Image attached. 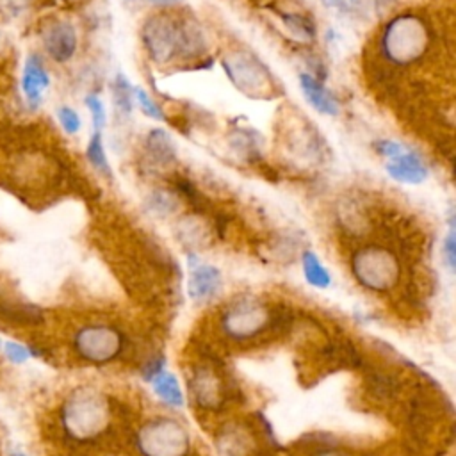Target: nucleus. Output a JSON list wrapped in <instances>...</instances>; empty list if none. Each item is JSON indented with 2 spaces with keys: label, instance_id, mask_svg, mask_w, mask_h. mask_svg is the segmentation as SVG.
Returning a JSON list of instances; mask_svg holds the SVG:
<instances>
[{
  "label": "nucleus",
  "instance_id": "obj_1",
  "mask_svg": "<svg viewBox=\"0 0 456 456\" xmlns=\"http://www.w3.org/2000/svg\"><path fill=\"white\" fill-rule=\"evenodd\" d=\"M141 41L148 57L157 64L173 59H194L205 52V36L192 18L153 14L141 25Z\"/></svg>",
  "mask_w": 456,
  "mask_h": 456
},
{
  "label": "nucleus",
  "instance_id": "obj_2",
  "mask_svg": "<svg viewBox=\"0 0 456 456\" xmlns=\"http://www.w3.org/2000/svg\"><path fill=\"white\" fill-rule=\"evenodd\" d=\"M431 45V28L424 16L415 12H403L394 16L381 32V55L397 64L408 66L420 61Z\"/></svg>",
  "mask_w": 456,
  "mask_h": 456
},
{
  "label": "nucleus",
  "instance_id": "obj_3",
  "mask_svg": "<svg viewBox=\"0 0 456 456\" xmlns=\"http://www.w3.org/2000/svg\"><path fill=\"white\" fill-rule=\"evenodd\" d=\"M64 433L77 442H91L105 433L110 424L107 397L94 388L73 390L61 410Z\"/></svg>",
  "mask_w": 456,
  "mask_h": 456
},
{
  "label": "nucleus",
  "instance_id": "obj_4",
  "mask_svg": "<svg viewBox=\"0 0 456 456\" xmlns=\"http://www.w3.org/2000/svg\"><path fill=\"white\" fill-rule=\"evenodd\" d=\"M351 273L363 289L372 292H387L397 283L401 265L392 249L372 244L353 253Z\"/></svg>",
  "mask_w": 456,
  "mask_h": 456
},
{
  "label": "nucleus",
  "instance_id": "obj_5",
  "mask_svg": "<svg viewBox=\"0 0 456 456\" xmlns=\"http://www.w3.org/2000/svg\"><path fill=\"white\" fill-rule=\"evenodd\" d=\"M135 449L141 456H187L191 451V435L180 420L155 417L139 428Z\"/></svg>",
  "mask_w": 456,
  "mask_h": 456
},
{
  "label": "nucleus",
  "instance_id": "obj_6",
  "mask_svg": "<svg viewBox=\"0 0 456 456\" xmlns=\"http://www.w3.org/2000/svg\"><path fill=\"white\" fill-rule=\"evenodd\" d=\"M274 322L273 310L253 297H242L233 301L221 314V331L233 340H251L264 333Z\"/></svg>",
  "mask_w": 456,
  "mask_h": 456
},
{
  "label": "nucleus",
  "instance_id": "obj_7",
  "mask_svg": "<svg viewBox=\"0 0 456 456\" xmlns=\"http://www.w3.org/2000/svg\"><path fill=\"white\" fill-rule=\"evenodd\" d=\"M123 333L105 322H91L78 328L73 335L77 356L93 365H107L123 353Z\"/></svg>",
  "mask_w": 456,
  "mask_h": 456
},
{
  "label": "nucleus",
  "instance_id": "obj_8",
  "mask_svg": "<svg viewBox=\"0 0 456 456\" xmlns=\"http://www.w3.org/2000/svg\"><path fill=\"white\" fill-rule=\"evenodd\" d=\"M223 68L232 84L251 98L264 96L273 89V77L267 66L249 52H232L224 57Z\"/></svg>",
  "mask_w": 456,
  "mask_h": 456
},
{
  "label": "nucleus",
  "instance_id": "obj_9",
  "mask_svg": "<svg viewBox=\"0 0 456 456\" xmlns=\"http://www.w3.org/2000/svg\"><path fill=\"white\" fill-rule=\"evenodd\" d=\"M43 48L55 62H68L77 53L78 37L75 27L66 20L50 21L41 32Z\"/></svg>",
  "mask_w": 456,
  "mask_h": 456
},
{
  "label": "nucleus",
  "instance_id": "obj_10",
  "mask_svg": "<svg viewBox=\"0 0 456 456\" xmlns=\"http://www.w3.org/2000/svg\"><path fill=\"white\" fill-rule=\"evenodd\" d=\"M385 169L388 173V176L395 182L401 183H410V185H417L422 183L429 171L428 166L424 164L422 157L419 153H415L413 150H410L408 146H404L399 153H395L390 159H385Z\"/></svg>",
  "mask_w": 456,
  "mask_h": 456
},
{
  "label": "nucleus",
  "instance_id": "obj_11",
  "mask_svg": "<svg viewBox=\"0 0 456 456\" xmlns=\"http://www.w3.org/2000/svg\"><path fill=\"white\" fill-rule=\"evenodd\" d=\"M21 91L27 103L37 109L43 103L45 93L50 87V75L37 55H28L21 68Z\"/></svg>",
  "mask_w": 456,
  "mask_h": 456
},
{
  "label": "nucleus",
  "instance_id": "obj_12",
  "mask_svg": "<svg viewBox=\"0 0 456 456\" xmlns=\"http://www.w3.org/2000/svg\"><path fill=\"white\" fill-rule=\"evenodd\" d=\"M223 287V276L217 267L210 264H191L187 280L189 297L194 301H208L219 294Z\"/></svg>",
  "mask_w": 456,
  "mask_h": 456
},
{
  "label": "nucleus",
  "instance_id": "obj_13",
  "mask_svg": "<svg viewBox=\"0 0 456 456\" xmlns=\"http://www.w3.org/2000/svg\"><path fill=\"white\" fill-rule=\"evenodd\" d=\"M191 388H192V395L196 399V403L201 408H219L224 403V385L221 381V378L212 372L207 367H201L194 372L192 379H191Z\"/></svg>",
  "mask_w": 456,
  "mask_h": 456
},
{
  "label": "nucleus",
  "instance_id": "obj_14",
  "mask_svg": "<svg viewBox=\"0 0 456 456\" xmlns=\"http://www.w3.org/2000/svg\"><path fill=\"white\" fill-rule=\"evenodd\" d=\"M297 80H299V89H301L305 100L319 114H324V116H337L338 114L340 105H338L337 96L330 89H326V86L315 75L301 73L297 77Z\"/></svg>",
  "mask_w": 456,
  "mask_h": 456
},
{
  "label": "nucleus",
  "instance_id": "obj_15",
  "mask_svg": "<svg viewBox=\"0 0 456 456\" xmlns=\"http://www.w3.org/2000/svg\"><path fill=\"white\" fill-rule=\"evenodd\" d=\"M153 387V392L169 406L173 408H180L183 404V392H182V387H180V381L178 378L162 369L159 370L157 374H153L150 379H148Z\"/></svg>",
  "mask_w": 456,
  "mask_h": 456
},
{
  "label": "nucleus",
  "instance_id": "obj_16",
  "mask_svg": "<svg viewBox=\"0 0 456 456\" xmlns=\"http://www.w3.org/2000/svg\"><path fill=\"white\" fill-rule=\"evenodd\" d=\"M148 155L157 162V164H169L176 157V150L173 144V139L169 134L162 128H153L144 141Z\"/></svg>",
  "mask_w": 456,
  "mask_h": 456
},
{
  "label": "nucleus",
  "instance_id": "obj_17",
  "mask_svg": "<svg viewBox=\"0 0 456 456\" xmlns=\"http://www.w3.org/2000/svg\"><path fill=\"white\" fill-rule=\"evenodd\" d=\"M301 267L305 280L315 289H328L331 285V274L314 251H305L301 256Z\"/></svg>",
  "mask_w": 456,
  "mask_h": 456
},
{
  "label": "nucleus",
  "instance_id": "obj_18",
  "mask_svg": "<svg viewBox=\"0 0 456 456\" xmlns=\"http://www.w3.org/2000/svg\"><path fill=\"white\" fill-rule=\"evenodd\" d=\"M86 157L89 160V164L102 175H105L107 178L112 176V169H110V164H109V159H107V153H105V146H103V137H102V132H93L91 137H89V142H87V148H86Z\"/></svg>",
  "mask_w": 456,
  "mask_h": 456
},
{
  "label": "nucleus",
  "instance_id": "obj_19",
  "mask_svg": "<svg viewBox=\"0 0 456 456\" xmlns=\"http://www.w3.org/2000/svg\"><path fill=\"white\" fill-rule=\"evenodd\" d=\"M285 27L297 37V39H303V41H312L315 39V23L301 14V12H283L280 14Z\"/></svg>",
  "mask_w": 456,
  "mask_h": 456
},
{
  "label": "nucleus",
  "instance_id": "obj_20",
  "mask_svg": "<svg viewBox=\"0 0 456 456\" xmlns=\"http://www.w3.org/2000/svg\"><path fill=\"white\" fill-rule=\"evenodd\" d=\"M112 98H114V103H116L119 112H123L126 116L132 112L134 86L130 84V80L123 73H118L114 82H112Z\"/></svg>",
  "mask_w": 456,
  "mask_h": 456
},
{
  "label": "nucleus",
  "instance_id": "obj_21",
  "mask_svg": "<svg viewBox=\"0 0 456 456\" xmlns=\"http://www.w3.org/2000/svg\"><path fill=\"white\" fill-rule=\"evenodd\" d=\"M134 102H137L139 109L142 110V114H146L151 119H164V112L160 109V105L150 96V93L146 89H142L141 86H134Z\"/></svg>",
  "mask_w": 456,
  "mask_h": 456
},
{
  "label": "nucleus",
  "instance_id": "obj_22",
  "mask_svg": "<svg viewBox=\"0 0 456 456\" xmlns=\"http://www.w3.org/2000/svg\"><path fill=\"white\" fill-rule=\"evenodd\" d=\"M84 103H86V107L91 114L93 128L96 132H102L105 128V123H107V110H105V105H103L102 98L98 94H87Z\"/></svg>",
  "mask_w": 456,
  "mask_h": 456
},
{
  "label": "nucleus",
  "instance_id": "obj_23",
  "mask_svg": "<svg viewBox=\"0 0 456 456\" xmlns=\"http://www.w3.org/2000/svg\"><path fill=\"white\" fill-rule=\"evenodd\" d=\"M55 114H57V119H59V123H61V126H62V130H64L66 134L75 135V134L80 132V128H82V119H80V114H78L73 107H69V105H61Z\"/></svg>",
  "mask_w": 456,
  "mask_h": 456
},
{
  "label": "nucleus",
  "instance_id": "obj_24",
  "mask_svg": "<svg viewBox=\"0 0 456 456\" xmlns=\"http://www.w3.org/2000/svg\"><path fill=\"white\" fill-rule=\"evenodd\" d=\"M2 347H4V353H5L7 360L16 363V365L18 363H25L27 360H30L36 354L34 351H30V347H27V346H23L20 342H12V340L4 342Z\"/></svg>",
  "mask_w": 456,
  "mask_h": 456
},
{
  "label": "nucleus",
  "instance_id": "obj_25",
  "mask_svg": "<svg viewBox=\"0 0 456 456\" xmlns=\"http://www.w3.org/2000/svg\"><path fill=\"white\" fill-rule=\"evenodd\" d=\"M326 7L335 9L342 14H353L360 7V0H321Z\"/></svg>",
  "mask_w": 456,
  "mask_h": 456
},
{
  "label": "nucleus",
  "instance_id": "obj_26",
  "mask_svg": "<svg viewBox=\"0 0 456 456\" xmlns=\"http://www.w3.org/2000/svg\"><path fill=\"white\" fill-rule=\"evenodd\" d=\"M444 255L447 260V265L451 269H454V262H456V240H454V228L449 230L445 242H444Z\"/></svg>",
  "mask_w": 456,
  "mask_h": 456
},
{
  "label": "nucleus",
  "instance_id": "obj_27",
  "mask_svg": "<svg viewBox=\"0 0 456 456\" xmlns=\"http://www.w3.org/2000/svg\"><path fill=\"white\" fill-rule=\"evenodd\" d=\"M150 4H153V5H159V7H167V5H175V4H178L180 0H148Z\"/></svg>",
  "mask_w": 456,
  "mask_h": 456
},
{
  "label": "nucleus",
  "instance_id": "obj_28",
  "mask_svg": "<svg viewBox=\"0 0 456 456\" xmlns=\"http://www.w3.org/2000/svg\"><path fill=\"white\" fill-rule=\"evenodd\" d=\"M315 456H342V454H338V452H335V451H324V452H319V454H315Z\"/></svg>",
  "mask_w": 456,
  "mask_h": 456
},
{
  "label": "nucleus",
  "instance_id": "obj_29",
  "mask_svg": "<svg viewBox=\"0 0 456 456\" xmlns=\"http://www.w3.org/2000/svg\"><path fill=\"white\" fill-rule=\"evenodd\" d=\"M11 456H27L25 452H21V451H14Z\"/></svg>",
  "mask_w": 456,
  "mask_h": 456
},
{
  "label": "nucleus",
  "instance_id": "obj_30",
  "mask_svg": "<svg viewBox=\"0 0 456 456\" xmlns=\"http://www.w3.org/2000/svg\"><path fill=\"white\" fill-rule=\"evenodd\" d=\"M0 347H2V340H0Z\"/></svg>",
  "mask_w": 456,
  "mask_h": 456
},
{
  "label": "nucleus",
  "instance_id": "obj_31",
  "mask_svg": "<svg viewBox=\"0 0 456 456\" xmlns=\"http://www.w3.org/2000/svg\"><path fill=\"white\" fill-rule=\"evenodd\" d=\"M128 2H135V0H128Z\"/></svg>",
  "mask_w": 456,
  "mask_h": 456
}]
</instances>
